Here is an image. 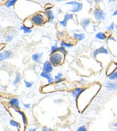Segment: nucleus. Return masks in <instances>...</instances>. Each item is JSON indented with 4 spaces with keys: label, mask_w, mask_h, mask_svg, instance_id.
Returning <instances> with one entry per match:
<instances>
[{
    "label": "nucleus",
    "mask_w": 117,
    "mask_h": 131,
    "mask_svg": "<svg viewBox=\"0 0 117 131\" xmlns=\"http://www.w3.org/2000/svg\"><path fill=\"white\" fill-rule=\"evenodd\" d=\"M100 89H101V84L98 82H95L88 86L87 88H85L84 91L80 94L76 101H77V110L80 112L84 111L90 102L94 100L96 95L99 92Z\"/></svg>",
    "instance_id": "obj_1"
},
{
    "label": "nucleus",
    "mask_w": 117,
    "mask_h": 131,
    "mask_svg": "<svg viewBox=\"0 0 117 131\" xmlns=\"http://www.w3.org/2000/svg\"><path fill=\"white\" fill-rule=\"evenodd\" d=\"M30 18H31L33 25H36V26H41V25H44L47 21H49L46 13H42V12L34 13L33 16H31Z\"/></svg>",
    "instance_id": "obj_2"
},
{
    "label": "nucleus",
    "mask_w": 117,
    "mask_h": 131,
    "mask_svg": "<svg viewBox=\"0 0 117 131\" xmlns=\"http://www.w3.org/2000/svg\"><path fill=\"white\" fill-rule=\"evenodd\" d=\"M65 58H66L65 54H63L62 52H53V53H50V61L54 67H58V66L61 65L63 63L64 61H65Z\"/></svg>",
    "instance_id": "obj_3"
},
{
    "label": "nucleus",
    "mask_w": 117,
    "mask_h": 131,
    "mask_svg": "<svg viewBox=\"0 0 117 131\" xmlns=\"http://www.w3.org/2000/svg\"><path fill=\"white\" fill-rule=\"evenodd\" d=\"M93 16L97 21H104L106 19V12L102 10L101 8H95L93 11Z\"/></svg>",
    "instance_id": "obj_4"
},
{
    "label": "nucleus",
    "mask_w": 117,
    "mask_h": 131,
    "mask_svg": "<svg viewBox=\"0 0 117 131\" xmlns=\"http://www.w3.org/2000/svg\"><path fill=\"white\" fill-rule=\"evenodd\" d=\"M66 5H69L72 6V8L70 9V13H77V12L81 11L83 8V4L77 1H70V2H67Z\"/></svg>",
    "instance_id": "obj_5"
},
{
    "label": "nucleus",
    "mask_w": 117,
    "mask_h": 131,
    "mask_svg": "<svg viewBox=\"0 0 117 131\" xmlns=\"http://www.w3.org/2000/svg\"><path fill=\"white\" fill-rule=\"evenodd\" d=\"M74 19V15L72 13H68V14H65L64 15V18L63 20L59 22V25L62 28H65L67 26V23L69 20H73Z\"/></svg>",
    "instance_id": "obj_6"
},
{
    "label": "nucleus",
    "mask_w": 117,
    "mask_h": 131,
    "mask_svg": "<svg viewBox=\"0 0 117 131\" xmlns=\"http://www.w3.org/2000/svg\"><path fill=\"white\" fill-rule=\"evenodd\" d=\"M108 53H109V50L107 48H106L105 46H101L99 48L96 49L93 52V56H94V58H96L99 54H108Z\"/></svg>",
    "instance_id": "obj_7"
},
{
    "label": "nucleus",
    "mask_w": 117,
    "mask_h": 131,
    "mask_svg": "<svg viewBox=\"0 0 117 131\" xmlns=\"http://www.w3.org/2000/svg\"><path fill=\"white\" fill-rule=\"evenodd\" d=\"M9 105L12 108H15V110H21V108H20V100L19 99L17 98H12L11 100H9Z\"/></svg>",
    "instance_id": "obj_8"
},
{
    "label": "nucleus",
    "mask_w": 117,
    "mask_h": 131,
    "mask_svg": "<svg viewBox=\"0 0 117 131\" xmlns=\"http://www.w3.org/2000/svg\"><path fill=\"white\" fill-rule=\"evenodd\" d=\"M53 67L52 63L50 62V61H46V62L43 63V66H42V71H44L46 73H50L52 71H53Z\"/></svg>",
    "instance_id": "obj_9"
},
{
    "label": "nucleus",
    "mask_w": 117,
    "mask_h": 131,
    "mask_svg": "<svg viewBox=\"0 0 117 131\" xmlns=\"http://www.w3.org/2000/svg\"><path fill=\"white\" fill-rule=\"evenodd\" d=\"M105 87H106V89L107 90V91H114L117 90V82H115V81H108L106 82Z\"/></svg>",
    "instance_id": "obj_10"
},
{
    "label": "nucleus",
    "mask_w": 117,
    "mask_h": 131,
    "mask_svg": "<svg viewBox=\"0 0 117 131\" xmlns=\"http://www.w3.org/2000/svg\"><path fill=\"white\" fill-rule=\"evenodd\" d=\"M13 55H14L13 52L10 50L1 52V53H0V61L3 62V61H5V60H7V59H11V58L13 57Z\"/></svg>",
    "instance_id": "obj_11"
},
{
    "label": "nucleus",
    "mask_w": 117,
    "mask_h": 131,
    "mask_svg": "<svg viewBox=\"0 0 117 131\" xmlns=\"http://www.w3.org/2000/svg\"><path fill=\"white\" fill-rule=\"evenodd\" d=\"M85 88H82V87H77V88H75V89L73 90L72 92H71V95H72L73 99L75 100H77L79 99V97L80 96L81 93L84 91Z\"/></svg>",
    "instance_id": "obj_12"
},
{
    "label": "nucleus",
    "mask_w": 117,
    "mask_h": 131,
    "mask_svg": "<svg viewBox=\"0 0 117 131\" xmlns=\"http://www.w3.org/2000/svg\"><path fill=\"white\" fill-rule=\"evenodd\" d=\"M115 71H117V62H111L109 65L107 66V69H106V75H110L113 72H114Z\"/></svg>",
    "instance_id": "obj_13"
},
{
    "label": "nucleus",
    "mask_w": 117,
    "mask_h": 131,
    "mask_svg": "<svg viewBox=\"0 0 117 131\" xmlns=\"http://www.w3.org/2000/svg\"><path fill=\"white\" fill-rule=\"evenodd\" d=\"M42 57H43L42 52H36V53L32 55V60H33V62H36V63H40L42 61Z\"/></svg>",
    "instance_id": "obj_14"
},
{
    "label": "nucleus",
    "mask_w": 117,
    "mask_h": 131,
    "mask_svg": "<svg viewBox=\"0 0 117 131\" xmlns=\"http://www.w3.org/2000/svg\"><path fill=\"white\" fill-rule=\"evenodd\" d=\"M41 77L46 79L49 84H51V83L54 82V78L52 77L51 73H46L44 71H42V72H41Z\"/></svg>",
    "instance_id": "obj_15"
},
{
    "label": "nucleus",
    "mask_w": 117,
    "mask_h": 131,
    "mask_svg": "<svg viewBox=\"0 0 117 131\" xmlns=\"http://www.w3.org/2000/svg\"><path fill=\"white\" fill-rule=\"evenodd\" d=\"M79 23H80V25L82 26V28L84 29V30H86V29L87 28V26H89V25H90L91 20H90V18L85 17V18H82Z\"/></svg>",
    "instance_id": "obj_16"
},
{
    "label": "nucleus",
    "mask_w": 117,
    "mask_h": 131,
    "mask_svg": "<svg viewBox=\"0 0 117 131\" xmlns=\"http://www.w3.org/2000/svg\"><path fill=\"white\" fill-rule=\"evenodd\" d=\"M45 13H46L47 16H48L49 22L52 23V22H53V20L55 19V16H54V13L52 12V10H50V9H45Z\"/></svg>",
    "instance_id": "obj_17"
},
{
    "label": "nucleus",
    "mask_w": 117,
    "mask_h": 131,
    "mask_svg": "<svg viewBox=\"0 0 117 131\" xmlns=\"http://www.w3.org/2000/svg\"><path fill=\"white\" fill-rule=\"evenodd\" d=\"M73 37H74L77 41H82L86 38V35L82 33H75L74 35H73Z\"/></svg>",
    "instance_id": "obj_18"
},
{
    "label": "nucleus",
    "mask_w": 117,
    "mask_h": 131,
    "mask_svg": "<svg viewBox=\"0 0 117 131\" xmlns=\"http://www.w3.org/2000/svg\"><path fill=\"white\" fill-rule=\"evenodd\" d=\"M9 123H10V126L16 127V128H17L18 130H20V129H21V124H20L18 121H16V120H15V119H10Z\"/></svg>",
    "instance_id": "obj_19"
},
{
    "label": "nucleus",
    "mask_w": 117,
    "mask_h": 131,
    "mask_svg": "<svg viewBox=\"0 0 117 131\" xmlns=\"http://www.w3.org/2000/svg\"><path fill=\"white\" fill-rule=\"evenodd\" d=\"M20 81H21V74H20L19 72H16L15 81H13V85L14 86H17V85L20 83Z\"/></svg>",
    "instance_id": "obj_20"
},
{
    "label": "nucleus",
    "mask_w": 117,
    "mask_h": 131,
    "mask_svg": "<svg viewBox=\"0 0 117 131\" xmlns=\"http://www.w3.org/2000/svg\"><path fill=\"white\" fill-rule=\"evenodd\" d=\"M60 46H62V47H64V48H71V47L73 46V43L72 42H67V41H64V40H62L61 42H60Z\"/></svg>",
    "instance_id": "obj_21"
},
{
    "label": "nucleus",
    "mask_w": 117,
    "mask_h": 131,
    "mask_svg": "<svg viewBox=\"0 0 117 131\" xmlns=\"http://www.w3.org/2000/svg\"><path fill=\"white\" fill-rule=\"evenodd\" d=\"M96 39L97 40H101V41H104L106 39V35L105 33H102V32H99L96 35Z\"/></svg>",
    "instance_id": "obj_22"
},
{
    "label": "nucleus",
    "mask_w": 117,
    "mask_h": 131,
    "mask_svg": "<svg viewBox=\"0 0 117 131\" xmlns=\"http://www.w3.org/2000/svg\"><path fill=\"white\" fill-rule=\"evenodd\" d=\"M19 30L23 31V33H24V34H31L32 31H33V28H30V27H27V26H25V25H23L19 28Z\"/></svg>",
    "instance_id": "obj_23"
},
{
    "label": "nucleus",
    "mask_w": 117,
    "mask_h": 131,
    "mask_svg": "<svg viewBox=\"0 0 117 131\" xmlns=\"http://www.w3.org/2000/svg\"><path fill=\"white\" fill-rule=\"evenodd\" d=\"M18 0H6V3H5V6H6V7H12V6H14L15 5H16V3L17 2Z\"/></svg>",
    "instance_id": "obj_24"
},
{
    "label": "nucleus",
    "mask_w": 117,
    "mask_h": 131,
    "mask_svg": "<svg viewBox=\"0 0 117 131\" xmlns=\"http://www.w3.org/2000/svg\"><path fill=\"white\" fill-rule=\"evenodd\" d=\"M62 78H63V73H62V72H58L55 75V77H54V81H55L56 82L62 81Z\"/></svg>",
    "instance_id": "obj_25"
},
{
    "label": "nucleus",
    "mask_w": 117,
    "mask_h": 131,
    "mask_svg": "<svg viewBox=\"0 0 117 131\" xmlns=\"http://www.w3.org/2000/svg\"><path fill=\"white\" fill-rule=\"evenodd\" d=\"M109 81H117V71H115L114 72H113L112 74L107 76Z\"/></svg>",
    "instance_id": "obj_26"
},
{
    "label": "nucleus",
    "mask_w": 117,
    "mask_h": 131,
    "mask_svg": "<svg viewBox=\"0 0 117 131\" xmlns=\"http://www.w3.org/2000/svg\"><path fill=\"white\" fill-rule=\"evenodd\" d=\"M23 82H24V85L26 88H28V89H30V88H32L33 85V81H26V80H24L23 81Z\"/></svg>",
    "instance_id": "obj_27"
},
{
    "label": "nucleus",
    "mask_w": 117,
    "mask_h": 131,
    "mask_svg": "<svg viewBox=\"0 0 117 131\" xmlns=\"http://www.w3.org/2000/svg\"><path fill=\"white\" fill-rule=\"evenodd\" d=\"M114 29H115V24L113 23V22H112L111 25L107 27V31L108 32H113Z\"/></svg>",
    "instance_id": "obj_28"
},
{
    "label": "nucleus",
    "mask_w": 117,
    "mask_h": 131,
    "mask_svg": "<svg viewBox=\"0 0 117 131\" xmlns=\"http://www.w3.org/2000/svg\"><path fill=\"white\" fill-rule=\"evenodd\" d=\"M58 49H59V46L57 45H53L50 48V53H53V52H58Z\"/></svg>",
    "instance_id": "obj_29"
},
{
    "label": "nucleus",
    "mask_w": 117,
    "mask_h": 131,
    "mask_svg": "<svg viewBox=\"0 0 117 131\" xmlns=\"http://www.w3.org/2000/svg\"><path fill=\"white\" fill-rule=\"evenodd\" d=\"M14 40V35H7V36L6 37V39H5V41H6V42H12V41Z\"/></svg>",
    "instance_id": "obj_30"
},
{
    "label": "nucleus",
    "mask_w": 117,
    "mask_h": 131,
    "mask_svg": "<svg viewBox=\"0 0 117 131\" xmlns=\"http://www.w3.org/2000/svg\"><path fill=\"white\" fill-rule=\"evenodd\" d=\"M58 52H62L63 54L67 55V50H66V48H64V47H62V46H60V47H59V49H58Z\"/></svg>",
    "instance_id": "obj_31"
},
{
    "label": "nucleus",
    "mask_w": 117,
    "mask_h": 131,
    "mask_svg": "<svg viewBox=\"0 0 117 131\" xmlns=\"http://www.w3.org/2000/svg\"><path fill=\"white\" fill-rule=\"evenodd\" d=\"M77 131H87V130H86V126H81V127H79V128L77 129Z\"/></svg>",
    "instance_id": "obj_32"
},
{
    "label": "nucleus",
    "mask_w": 117,
    "mask_h": 131,
    "mask_svg": "<svg viewBox=\"0 0 117 131\" xmlns=\"http://www.w3.org/2000/svg\"><path fill=\"white\" fill-rule=\"evenodd\" d=\"M42 131H55V130L51 128H49V127H42Z\"/></svg>",
    "instance_id": "obj_33"
},
{
    "label": "nucleus",
    "mask_w": 117,
    "mask_h": 131,
    "mask_svg": "<svg viewBox=\"0 0 117 131\" xmlns=\"http://www.w3.org/2000/svg\"><path fill=\"white\" fill-rule=\"evenodd\" d=\"M23 106H24L25 108H31V105H30V104H24Z\"/></svg>",
    "instance_id": "obj_34"
},
{
    "label": "nucleus",
    "mask_w": 117,
    "mask_h": 131,
    "mask_svg": "<svg viewBox=\"0 0 117 131\" xmlns=\"http://www.w3.org/2000/svg\"><path fill=\"white\" fill-rule=\"evenodd\" d=\"M108 40H109V41H113V42H116V40H115V39L113 38V37H112V36H110L109 38H108Z\"/></svg>",
    "instance_id": "obj_35"
},
{
    "label": "nucleus",
    "mask_w": 117,
    "mask_h": 131,
    "mask_svg": "<svg viewBox=\"0 0 117 131\" xmlns=\"http://www.w3.org/2000/svg\"><path fill=\"white\" fill-rule=\"evenodd\" d=\"M113 16H117V9L115 10V11L113 13Z\"/></svg>",
    "instance_id": "obj_36"
},
{
    "label": "nucleus",
    "mask_w": 117,
    "mask_h": 131,
    "mask_svg": "<svg viewBox=\"0 0 117 131\" xmlns=\"http://www.w3.org/2000/svg\"><path fill=\"white\" fill-rule=\"evenodd\" d=\"M28 131H36V128H29Z\"/></svg>",
    "instance_id": "obj_37"
},
{
    "label": "nucleus",
    "mask_w": 117,
    "mask_h": 131,
    "mask_svg": "<svg viewBox=\"0 0 117 131\" xmlns=\"http://www.w3.org/2000/svg\"><path fill=\"white\" fill-rule=\"evenodd\" d=\"M108 1H109V3H114L117 0H108Z\"/></svg>",
    "instance_id": "obj_38"
},
{
    "label": "nucleus",
    "mask_w": 117,
    "mask_h": 131,
    "mask_svg": "<svg viewBox=\"0 0 117 131\" xmlns=\"http://www.w3.org/2000/svg\"><path fill=\"white\" fill-rule=\"evenodd\" d=\"M113 127H116V128H117V121H116V122H114V123H113Z\"/></svg>",
    "instance_id": "obj_39"
},
{
    "label": "nucleus",
    "mask_w": 117,
    "mask_h": 131,
    "mask_svg": "<svg viewBox=\"0 0 117 131\" xmlns=\"http://www.w3.org/2000/svg\"><path fill=\"white\" fill-rule=\"evenodd\" d=\"M55 1H57V2H60V1H63V0H55Z\"/></svg>",
    "instance_id": "obj_40"
},
{
    "label": "nucleus",
    "mask_w": 117,
    "mask_h": 131,
    "mask_svg": "<svg viewBox=\"0 0 117 131\" xmlns=\"http://www.w3.org/2000/svg\"><path fill=\"white\" fill-rule=\"evenodd\" d=\"M115 29L117 30V25H115Z\"/></svg>",
    "instance_id": "obj_41"
},
{
    "label": "nucleus",
    "mask_w": 117,
    "mask_h": 131,
    "mask_svg": "<svg viewBox=\"0 0 117 131\" xmlns=\"http://www.w3.org/2000/svg\"><path fill=\"white\" fill-rule=\"evenodd\" d=\"M1 1H2V2H4V1H5V2H6V0H1Z\"/></svg>",
    "instance_id": "obj_42"
},
{
    "label": "nucleus",
    "mask_w": 117,
    "mask_h": 131,
    "mask_svg": "<svg viewBox=\"0 0 117 131\" xmlns=\"http://www.w3.org/2000/svg\"><path fill=\"white\" fill-rule=\"evenodd\" d=\"M117 62V57H116V62Z\"/></svg>",
    "instance_id": "obj_43"
},
{
    "label": "nucleus",
    "mask_w": 117,
    "mask_h": 131,
    "mask_svg": "<svg viewBox=\"0 0 117 131\" xmlns=\"http://www.w3.org/2000/svg\"><path fill=\"white\" fill-rule=\"evenodd\" d=\"M29 1H32V0H29Z\"/></svg>",
    "instance_id": "obj_44"
},
{
    "label": "nucleus",
    "mask_w": 117,
    "mask_h": 131,
    "mask_svg": "<svg viewBox=\"0 0 117 131\" xmlns=\"http://www.w3.org/2000/svg\"><path fill=\"white\" fill-rule=\"evenodd\" d=\"M116 6H117V5H116Z\"/></svg>",
    "instance_id": "obj_45"
}]
</instances>
